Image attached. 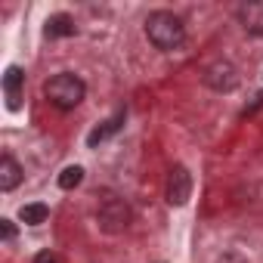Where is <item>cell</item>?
<instances>
[{
  "mask_svg": "<svg viewBox=\"0 0 263 263\" xmlns=\"http://www.w3.org/2000/svg\"><path fill=\"white\" fill-rule=\"evenodd\" d=\"M146 37H149V44H152L155 50L171 53V50H180V47H183V41H186V25H183V19H180L177 13H171V10H155V13L146 16Z\"/></svg>",
  "mask_w": 263,
  "mask_h": 263,
  "instance_id": "obj_1",
  "label": "cell"
},
{
  "mask_svg": "<svg viewBox=\"0 0 263 263\" xmlns=\"http://www.w3.org/2000/svg\"><path fill=\"white\" fill-rule=\"evenodd\" d=\"M44 96H47V102H50L53 108H59V111H71V108H78V105L84 102L87 87H84V81H81L78 74H71V71H59V74H53V78L44 84Z\"/></svg>",
  "mask_w": 263,
  "mask_h": 263,
  "instance_id": "obj_2",
  "label": "cell"
},
{
  "mask_svg": "<svg viewBox=\"0 0 263 263\" xmlns=\"http://www.w3.org/2000/svg\"><path fill=\"white\" fill-rule=\"evenodd\" d=\"M96 223L108 235L124 232L130 226V208H127V201L121 195H115V192H102V198L96 204Z\"/></svg>",
  "mask_w": 263,
  "mask_h": 263,
  "instance_id": "obj_3",
  "label": "cell"
},
{
  "mask_svg": "<svg viewBox=\"0 0 263 263\" xmlns=\"http://www.w3.org/2000/svg\"><path fill=\"white\" fill-rule=\"evenodd\" d=\"M164 198L171 208H183L192 198V174L183 164H174L167 174V186H164Z\"/></svg>",
  "mask_w": 263,
  "mask_h": 263,
  "instance_id": "obj_4",
  "label": "cell"
},
{
  "mask_svg": "<svg viewBox=\"0 0 263 263\" xmlns=\"http://www.w3.org/2000/svg\"><path fill=\"white\" fill-rule=\"evenodd\" d=\"M204 84H208L211 90H217V93H229V90H235V84H238V71H235L229 62H214V65L204 71Z\"/></svg>",
  "mask_w": 263,
  "mask_h": 263,
  "instance_id": "obj_5",
  "label": "cell"
},
{
  "mask_svg": "<svg viewBox=\"0 0 263 263\" xmlns=\"http://www.w3.org/2000/svg\"><path fill=\"white\" fill-rule=\"evenodd\" d=\"M22 90H25V71L19 65H10L4 71V96H7V108L10 111L22 108Z\"/></svg>",
  "mask_w": 263,
  "mask_h": 263,
  "instance_id": "obj_6",
  "label": "cell"
},
{
  "mask_svg": "<svg viewBox=\"0 0 263 263\" xmlns=\"http://www.w3.org/2000/svg\"><path fill=\"white\" fill-rule=\"evenodd\" d=\"M235 16H238V25H241L248 34H254V37L263 34V0H251V4H241V7L235 10Z\"/></svg>",
  "mask_w": 263,
  "mask_h": 263,
  "instance_id": "obj_7",
  "label": "cell"
},
{
  "mask_svg": "<svg viewBox=\"0 0 263 263\" xmlns=\"http://www.w3.org/2000/svg\"><path fill=\"white\" fill-rule=\"evenodd\" d=\"M22 177H25V171H22V164L13 155L0 158V189H4V192H13L22 183Z\"/></svg>",
  "mask_w": 263,
  "mask_h": 263,
  "instance_id": "obj_8",
  "label": "cell"
},
{
  "mask_svg": "<svg viewBox=\"0 0 263 263\" xmlns=\"http://www.w3.org/2000/svg\"><path fill=\"white\" fill-rule=\"evenodd\" d=\"M121 124H124V111L111 115L108 121H102V124H99V127L93 130V134L87 137V146H90V149H96L99 143H105L108 137H115V134H118V130H121Z\"/></svg>",
  "mask_w": 263,
  "mask_h": 263,
  "instance_id": "obj_9",
  "label": "cell"
},
{
  "mask_svg": "<svg viewBox=\"0 0 263 263\" xmlns=\"http://www.w3.org/2000/svg\"><path fill=\"white\" fill-rule=\"evenodd\" d=\"M78 28H74V19L71 16H65V13H56V16H50L47 19V28H44V34L47 37H71Z\"/></svg>",
  "mask_w": 263,
  "mask_h": 263,
  "instance_id": "obj_10",
  "label": "cell"
},
{
  "mask_svg": "<svg viewBox=\"0 0 263 263\" xmlns=\"http://www.w3.org/2000/svg\"><path fill=\"white\" fill-rule=\"evenodd\" d=\"M47 217H50V208L41 204V201L22 204V208H19V220H22L25 226H41V223H47Z\"/></svg>",
  "mask_w": 263,
  "mask_h": 263,
  "instance_id": "obj_11",
  "label": "cell"
},
{
  "mask_svg": "<svg viewBox=\"0 0 263 263\" xmlns=\"http://www.w3.org/2000/svg\"><path fill=\"white\" fill-rule=\"evenodd\" d=\"M81 180H84V167L81 164H68L59 174V189H74V186H81Z\"/></svg>",
  "mask_w": 263,
  "mask_h": 263,
  "instance_id": "obj_12",
  "label": "cell"
},
{
  "mask_svg": "<svg viewBox=\"0 0 263 263\" xmlns=\"http://www.w3.org/2000/svg\"><path fill=\"white\" fill-rule=\"evenodd\" d=\"M0 232H4V241H13V238H16V226H13V220H0Z\"/></svg>",
  "mask_w": 263,
  "mask_h": 263,
  "instance_id": "obj_13",
  "label": "cell"
},
{
  "mask_svg": "<svg viewBox=\"0 0 263 263\" xmlns=\"http://www.w3.org/2000/svg\"><path fill=\"white\" fill-rule=\"evenodd\" d=\"M34 263H59V257H56V254H50V251H41V254L34 257Z\"/></svg>",
  "mask_w": 263,
  "mask_h": 263,
  "instance_id": "obj_14",
  "label": "cell"
}]
</instances>
